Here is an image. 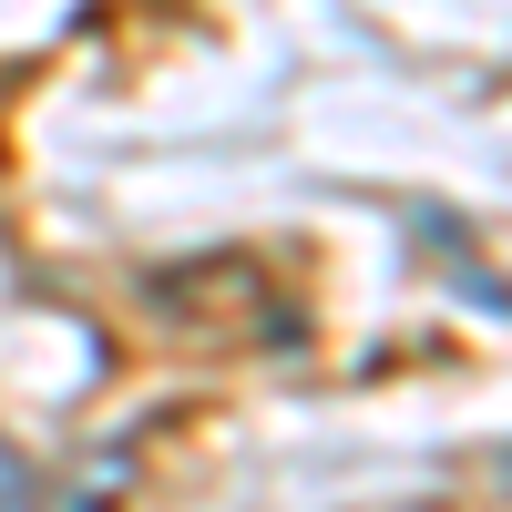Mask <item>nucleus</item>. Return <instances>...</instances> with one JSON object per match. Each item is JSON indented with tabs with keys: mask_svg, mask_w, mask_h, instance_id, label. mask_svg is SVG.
I'll return each instance as SVG.
<instances>
[{
	"mask_svg": "<svg viewBox=\"0 0 512 512\" xmlns=\"http://www.w3.org/2000/svg\"><path fill=\"white\" fill-rule=\"evenodd\" d=\"M0 512H41V482H31V461L0 441Z\"/></svg>",
	"mask_w": 512,
	"mask_h": 512,
	"instance_id": "1",
	"label": "nucleus"
}]
</instances>
